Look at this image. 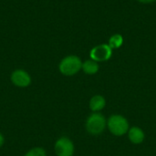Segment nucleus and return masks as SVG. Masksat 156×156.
<instances>
[{
    "label": "nucleus",
    "instance_id": "1",
    "mask_svg": "<svg viewBox=\"0 0 156 156\" xmlns=\"http://www.w3.org/2000/svg\"><path fill=\"white\" fill-rule=\"evenodd\" d=\"M85 128L92 136L101 135L107 128V119L101 112H92L86 120Z\"/></svg>",
    "mask_w": 156,
    "mask_h": 156
},
{
    "label": "nucleus",
    "instance_id": "2",
    "mask_svg": "<svg viewBox=\"0 0 156 156\" xmlns=\"http://www.w3.org/2000/svg\"><path fill=\"white\" fill-rule=\"evenodd\" d=\"M107 128L109 132L117 137L127 134L130 124L128 120L121 114H113L107 119Z\"/></svg>",
    "mask_w": 156,
    "mask_h": 156
},
{
    "label": "nucleus",
    "instance_id": "3",
    "mask_svg": "<svg viewBox=\"0 0 156 156\" xmlns=\"http://www.w3.org/2000/svg\"><path fill=\"white\" fill-rule=\"evenodd\" d=\"M82 68L81 59L75 55H69L61 59L58 64L59 72L67 77H71L80 72Z\"/></svg>",
    "mask_w": 156,
    "mask_h": 156
},
{
    "label": "nucleus",
    "instance_id": "4",
    "mask_svg": "<svg viewBox=\"0 0 156 156\" xmlns=\"http://www.w3.org/2000/svg\"><path fill=\"white\" fill-rule=\"evenodd\" d=\"M54 152L57 156H73L75 145L71 139L67 136H61L54 144Z\"/></svg>",
    "mask_w": 156,
    "mask_h": 156
},
{
    "label": "nucleus",
    "instance_id": "5",
    "mask_svg": "<svg viewBox=\"0 0 156 156\" xmlns=\"http://www.w3.org/2000/svg\"><path fill=\"white\" fill-rule=\"evenodd\" d=\"M10 80L12 84L17 88H27L30 86L32 78L27 70L23 69H17L12 71L10 75Z\"/></svg>",
    "mask_w": 156,
    "mask_h": 156
},
{
    "label": "nucleus",
    "instance_id": "6",
    "mask_svg": "<svg viewBox=\"0 0 156 156\" xmlns=\"http://www.w3.org/2000/svg\"><path fill=\"white\" fill-rule=\"evenodd\" d=\"M112 55V49L107 44L98 45L94 47L90 52V59H93L96 62L107 61L108 59L111 58Z\"/></svg>",
    "mask_w": 156,
    "mask_h": 156
},
{
    "label": "nucleus",
    "instance_id": "7",
    "mask_svg": "<svg viewBox=\"0 0 156 156\" xmlns=\"http://www.w3.org/2000/svg\"><path fill=\"white\" fill-rule=\"evenodd\" d=\"M127 135H128L129 141L133 144H135V145L143 144L145 139V133H144V130H142L138 126L130 127V129L127 133Z\"/></svg>",
    "mask_w": 156,
    "mask_h": 156
},
{
    "label": "nucleus",
    "instance_id": "8",
    "mask_svg": "<svg viewBox=\"0 0 156 156\" xmlns=\"http://www.w3.org/2000/svg\"><path fill=\"white\" fill-rule=\"evenodd\" d=\"M106 106V100L102 95L96 94L89 101V108L92 112H100Z\"/></svg>",
    "mask_w": 156,
    "mask_h": 156
},
{
    "label": "nucleus",
    "instance_id": "9",
    "mask_svg": "<svg viewBox=\"0 0 156 156\" xmlns=\"http://www.w3.org/2000/svg\"><path fill=\"white\" fill-rule=\"evenodd\" d=\"M99 64L93 59H88L82 62V68L81 69L83 70L84 73L88 75H94L99 71Z\"/></svg>",
    "mask_w": 156,
    "mask_h": 156
},
{
    "label": "nucleus",
    "instance_id": "10",
    "mask_svg": "<svg viewBox=\"0 0 156 156\" xmlns=\"http://www.w3.org/2000/svg\"><path fill=\"white\" fill-rule=\"evenodd\" d=\"M123 43V37L122 35L120 34H115L113 36H112L109 39V46L112 48V49L114 48H120Z\"/></svg>",
    "mask_w": 156,
    "mask_h": 156
},
{
    "label": "nucleus",
    "instance_id": "11",
    "mask_svg": "<svg viewBox=\"0 0 156 156\" xmlns=\"http://www.w3.org/2000/svg\"><path fill=\"white\" fill-rule=\"evenodd\" d=\"M24 156H48L46 150L43 147L37 146L28 150Z\"/></svg>",
    "mask_w": 156,
    "mask_h": 156
},
{
    "label": "nucleus",
    "instance_id": "12",
    "mask_svg": "<svg viewBox=\"0 0 156 156\" xmlns=\"http://www.w3.org/2000/svg\"><path fill=\"white\" fill-rule=\"evenodd\" d=\"M4 144H5V137H4V135L0 133V149L3 147Z\"/></svg>",
    "mask_w": 156,
    "mask_h": 156
},
{
    "label": "nucleus",
    "instance_id": "13",
    "mask_svg": "<svg viewBox=\"0 0 156 156\" xmlns=\"http://www.w3.org/2000/svg\"><path fill=\"white\" fill-rule=\"evenodd\" d=\"M137 1H139L140 3H144V4H149V3L154 2L156 0H137Z\"/></svg>",
    "mask_w": 156,
    "mask_h": 156
}]
</instances>
